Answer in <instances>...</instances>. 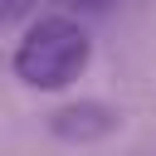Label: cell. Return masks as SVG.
I'll return each instance as SVG.
<instances>
[{"label": "cell", "mask_w": 156, "mask_h": 156, "mask_svg": "<svg viewBox=\"0 0 156 156\" xmlns=\"http://www.w3.org/2000/svg\"><path fill=\"white\" fill-rule=\"evenodd\" d=\"M122 127V112L112 102H98V98H78V102H63L49 112V132L68 146H93V141H107L112 132Z\"/></svg>", "instance_id": "7a4b0ae2"}, {"label": "cell", "mask_w": 156, "mask_h": 156, "mask_svg": "<svg viewBox=\"0 0 156 156\" xmlns=\"http://www.w3.org/2000/svg\"><path fill=\"white\" fill-rule=\"evenodd\" d=\"M88 58H93V39H88V29L73 15H39V20L24 24L10 68H15V78L24 88L58 93L73 78H83Z\"/></svg>", "instance_id": "6da1fadb"}, {"label": "cell", "mask_w": 156, "mask_h": 156, "mask_svg": "<svg viewBox=\"0 0 156 156\" xmlns=\"http://www.w3.org/2000/svg\"><path fill=\"white\" fill-rule=\"evenodd\" d=\"M78 5H93V10H98V5H107V0H78Z\"/></svg>", "instance_id": "3957f363"}]
</instances>
